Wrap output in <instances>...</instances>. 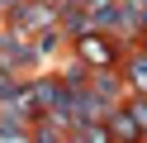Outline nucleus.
I'll list each match as a JSON object with an SVG mask.
<instances>
[{"label":"nucleus","mask_w":147,"mask_h":143,"mask_svg":"<svg viewBox=\"0 0 147 143\" xmlns=\"http://www.w3.org/2000/svg\"><path fill=\"white\" fill-rule=\"evenodd\" d=\"M52 19H57V10L52 5H38V0H24L19 10H10V34H24V29H43L48 34Z\"/></svg>","instance_id":"1"},{"label":"nucleus","mask_w":147,"mask_h":143,"mask_svg":"<svg viewBox=\"0 0 147 143\" xmlns=\"http://www.w3.org/2000/svg\"><path fill=\"white\" fill-rule=\"evenodd\" d=\"M76 57L90 67V72H109V62H114V43H109L105 34H86V38H76Z\"/></svg>","instance_id":"2"},{"label":"nucleus","mask_w":147,"mask_h":143,"mask_svg":"<svg viewBox=\"0 0 147 143\" xmlns=\"http://www.w3.org/2000/svg\"><path fill=\"white\" fill-rule=\"evenodd\" d=\"M123 76H128V86H133L138 95H147V53H142V48H138V53H128Z\"/></svg>","instance_id":"3"},{"label":"nucleus","mask_w":147,"mask_h":143,"mask_svg":"<svg viewBox=\"0 0 147 143\" xmlns=\"http://www.w3.org/2000/svg\"><path fill=\"white\" fill-rule=\"evenodd\" d=\"M123 110L133 114V124L147 133V95H128V100H123Z\"/></svg>","instance_id":"4"}]
</instances>
